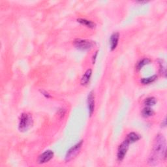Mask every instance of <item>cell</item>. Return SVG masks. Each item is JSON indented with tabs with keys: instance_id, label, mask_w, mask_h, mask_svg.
I'll list each match as a JSON object with an SVG mask.
<instances>
[{
	"instance_id": "1",
	"label": "cell",
	"mask_w": 167,
	"mask_h": 167,
	"mask_svg": "<svg viewBox=\"0 0 167 167\" xmlns=\"http://www.w3.org/2000/svg\"><path fill=\"white\" fill-rule=\"evenodd\" d=\"M161 158H166V141L162 135H158L155 138L154 147L148 159V164L155 166Z\"/></svg>"
},
{
	"instance_id": "2",
	"label": "cell",
	"mask_w": 167,
	"mask_h": 167,
	"mask_svg": "<svg viewBox=\"0 0 167 167\" xmlns=\"http://www.w3.org/2000/svg\"><path fill=\"white\" fill-rule=\"evenodd\" d=\"M33 125V118L30 114L24 112L20 115L18 123V129L20 132H26Z\"/></svg>"
},
{
	"instance_id": "3",
	"label": "cell",
	"mask_w": 167,
	"mask_h": 167,
	"mask_svg": "<svg viewBox=\"0 0 167 167\" xmlns=\"http://www.w3.org/2000/svg\"><path fill=\"white\" fill-rule=\"evenodd\" d=\"M74 44L77 49L82 51L90 50L94 46L93 41L86 39H76Z\"/></svg>"
},
{
	"instance_id": "4",
	"label": "cell",
	"mask_w": 167,
	"mask_h": 167,
	"mask_svg": "<svg viewBox=\"0 0 167 167\" xmlns=\"http://www.w3.org/2000/svg\"><path fill=\"white\" fill-rule=\"evenodd\" d=\"M82 144H83V141H80V142H79V143L73 146V147H71L67 151L65 157V161L67 163L71 161L72 159H73L76 155H78V154L82 148Z\"/></svg>"
},
{
	"instance_id": "5",
	"label": "cell",
	"mask_w": 167,
	"mask_h": 167,
	"mask_svg": "<svg viewBox=\"0 0 167 167\" xmlns=\"http://www.w3.org/2000/svg\"><path fill=\"white\" fill-rule=\"evenodd\" d=\"M129 144L124 141L118 147L117 153V159L119 161H122L125 158V155L127 154V150L129 149Z\"/></svg>"
},
{
	"instance_id": "6",
	"label": "cell",
	"mask_w": 167,
	"mask_h": 167,
	"mask_svg": "<svg viewBox=\"0 0 167 167\" xmlns=\"http://www.w3.org/2000/svg\"><path fill=\"white\" fill-rule=\"evenodd\" d=\"M54 152L51 150H46L44 153H43L41 155H40L37 159V163L39 164H44L46 163L54 157Z\"/></svg>"
},
{
	"instance_id": "7",
	"label": "cell",
	"mask_w": 167,
	"mask_h": 167,
	"mask_svg": "<svg viewBox=\"0 0 167 167\" xmlns=\"http://www.w3.org/2000/svg\"><path fill=\"white\" fill-rule=\"evenodd\" d=\"M88 108L89 111V114L92 116L95 109V95L93 92H90L88 95Z\"/></svg>"
},
{
	"instance_id": "8",
	"label": "cell",
	"mask_w": 167,
	"mask_h": 167,
	"mask_svg": "<svg viewBox=\"0 0 167 167\" xmlns=\"http://www.w3.org/2000/svg\"><path fill=\"white\" fill-rule=\"evenodd\" d=\"M120 38V34L117 32H115L112 34L110 38V50L113 51L114 50L118 44V41Z\"/></svg>"
},
{
	"instance_id": "9",
	"label": "cell",
	"mask_w": 167,
	"mask_h": 167,
	"mask_svg": "<svg viewBox=\"0 0 167 167\" xmlns=\"http://www.w3.org/2000/svg\"><path fill=\"white\" fill-rule=\"evenodd\" d=\"M141 136L140 135H138L136 133H129L126 138H125V141H127L129 144H133L134 142H136V141L140 140Z\"/></svg>"
},
{
	"instance_id": "10",
	"label": "cell",
	"mask_w": 167,
	"mask_h": 167,
	"mask_svg": "<svg viewBox=\"0 0 167 167\" xmlns=\"http://www.w3.org/2000/svg\"><path fill=\"white\" fill-rule=\"evenodd\" d=\"M92 69H88V70L86 71V73H84V74L82 76V77L81 79L80 83H81L82 85L85 86V85L88 84L89 80H90V78H91V76H92Z\"/></svg>"
},
{
	"instance_id": "11",
	"label": "cell",
	"mask_w": 167,
	"mask_h": 167,
	"mask_svg": "<svg viewBox=\"0 0 167 167\" xmlns=\"http://www.w3.org/2000/svg\"><path fill=\"white\" fill-rule=\"evenodd\" d=\"M77 22H79L80 24L85 26L88 27H89V28H94V27H95V24L94 22H93L91 20H86V19H84V18H79L77 19Z\"/></svg>"
},
{
	"instance_id": "12",
	"label": "cell",
	"mask_w": 167,
	"mask_h": 167,
	"mask_svg": "<svg viewBox=\"0 0 167 167\" xmlns=\"http://www.w3.org/2000/svg\"><path fill=\"white\" fill-rule=\"evenodd\" d=\"M156 103H157V101L155 97H148V98H146L144 100V104L146 107H151L152 106H154L156 104Z\"/></svg>"
},
{
	"instance_id": "13",
	"label": "cell",
	"mask_w": 167,
	"mask_h": 167,
	"mask_svg": "<svg viewBox=\"0 0 167 167\" xmlns=\"http://www.w3.org/2000/svg\"><path fill=\"white\" fill-rule=\"evenodd\" d=\"M157 79V75H153L151 76H150L148 78H144L141 80V82L143 84H150L154 82Z\"/></svg>"
},
{
	"instance_id": "14",
	"label": "cell",
	"mask_w": 167,
	"mask_h": 167,
	"mask_svg": "<svg viewBox=\"0 0 167 167\" xmlns=\"http://www.w3.org/2000/svg\"><path fill=\"white\" fill-rule=\"evenodd\" d=\"M142 114L144 117H149L154 114V110L150 107H146L142 111Z\"/></svg>"
},
{
	"instance_id": "15",
	"label": "cell",
	"mask_w": 167,
	"mask_h": 167,
	"mask_svg": "<svg viewBox=\"0 0 167 167\" xmlns=\"http://www.w3.org/2000/svg\"><path fill=\"white\" fill-rule=\"evenodd\" d=\"M150 60L148 58H144L141 60L140 61H138L136 64V69L138 70H141V69L145 66L146 65H148L150 63Z\"/></svg>"
},
{
	"instance_id": "16",
	"label": "cell",
	"mask_w": 167,
	"mask_h": 167,
	"mask_svg": "<svg viewBox=\"0 0 167 167\" xmlns=\"http://www.w3.org/2000/svg\"><path fill=\"white\" fill-rule=\"evenodd\" d=\"M159 65H160V72L162 74H164V76H166V65L165 63L163 61V60H159Z\"/></svg>"
},
{
	"instance_id": "17",
	"label": "cell",
	"mask_w": 167,
	"mask_h": 167,
	"mask_svg": "<svg viewBox=\"0 0 167 167\" xmlns=\"http://www.w3.org/2000/svg\"><path fill=\"white\" fill-rule=\"evenodd\" d=\"M40 92L42 93V95H43L46 97V98L48 99V98H50V97H51V95L49 93H48L47 92L45 91V90L42 89V90H40Z\"/></svg>"
},
{
	"instance_id": "18",
	"label": "cell",
	"mask_w": 167,
	"mask_h": 167,
	"mask_svg": "<svg viewBox=\"0 0 167 167\" xmlns=\"http://www.w3.org/2000/svg\"><path fill=\"white\" fill-rule=\"evenodd\" d=\"M97 52H95V55H93V64H95V60H96V57H97Z\"/></svg>"
}]
</instances>
